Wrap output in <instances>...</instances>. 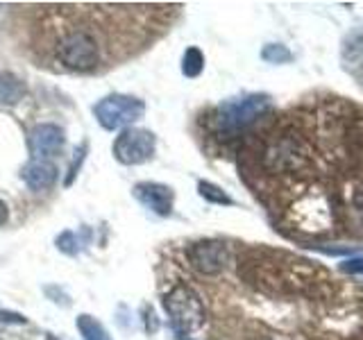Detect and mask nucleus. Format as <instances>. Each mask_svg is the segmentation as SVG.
Returning a JSON list of instances; mask_svg holds the SVG:
<instances>
[{"instance_id":"obj_1","label":"nucleus","mask_w":363,"mask_h":340,"mask_svg":"<svg viewBox=\"0 0 363 340\" xmlns=\"http://www.w3.org/2000/svg\"><path fill=\"white\" fill-rule=\"evenodd\" d=\"M266 173L277 177H306L313 164V150L306 134L295 125H279L259 152Z\"/></svg>"},{"instance_id":"obj_2","label":"nucleus","mask_w":363,"mask_h":340,"mask_svg":"<svg viewBox=\"0 0 363 340\" xmlns=\"http://www.w3.org/2000/svg\"><path fill=\"white\" fill-rule=\"evenodd\" d=\"M268 109H270V100L268 96L261 94L245 96L238 100H227L213 113V130L220 136H232L245 130L255 120H259L264 113H268Z\"/></svg>"},{"instance_id":"obj_3","label":"nucleus","mask_w":363,"mask_h":340,"mask_svg":"<svg viewBox=\"0 0 363 340\" xmlns=\"http://www.w3.org/2000/svg\"><path fill=\"white\" fill-rule=\"evenodd\" d=\"M164 309L179 336L196 332L204 322V304L200 295L191 286H186V283H177L173 290L166 293Z\"/></svg>"},{"instance_id":"obj_4","label":"nucleus","mask_w":363,"mask_h":340,"mask_svg":"<svg viewBox=\"0 0 363 340\" xmlns=\"http://www.w3.org/2000/svg\"><path fill=\"white\" fill-rule=\"evenodd\" d=\"M57 60L77 73L94 71L100 64V43L86 30H71L57 45Z\"/></svg>"},{"instance_id":"obj_5","label":"nucleus","mask_w":363,"mask_h":340,"mask_svg":"<svg viewBox=\"0 0 363 340\" xmlns=\"http://www.w3.org/2000/svg\"><path fill=\"white\" fill-rule=\"evenodd\" d=\"M145 113L143 100L134 96H107L94 105V116L100 128L121 130L125 125H132Z\"/></svg>"},{"instance_id":"obj_6","label":"nucleus","mask_w":363,"mask_h":340,"mask_svg":"<svg viewBox=\"0 0 363 340\" xmlns=\"http://www.w3.org/2000/svg\"><path fill=\"white\" fill-rule=\"evenodd\" d=\"M155 150H157V136L150 130H141V128L125 130L113 141V157L123 166H139L150 162Z\"/></svg>"},{"instance_id":"obj_7","label":"nucleus","mask_w":363,"mask_h":340,"mask_svg":"<svg viewBox=\"0 0 363 340\" xmlns=\"http://www.w3.org/2000/svg\"><path fill=\"white\" fill-rule=\"evenodd\" d=\"M189 261L202 275H220L230 266V247L223 241H200L189 247Z\"/></svg>"},{"instance_id":"obj_8","label":"nucleus","mask_w":363,"mask_h":340,"mask_svg":"<svg viewBox=\"0 0 363 340\" xmlns=\"http://www.w3.org/2000/svg\"><path fill=\"white\" fill-rule=\"evenodd\" d=\"M66 134L60 125L55 123H41L30 132V152L34 159H45V157H57L64 150Z\"/></svg>"},{"instance_id":"obj_9","label":"nucleus","mask_w":363,"mask_h":340,"mask_svg":"<svg viewBox=\"0 0 363 340\" xmlns=\"http://www.w3.org/2000/svg\"><path fill=\"white\" fill-rule=\"evenodd\" d=\"M134 198L139 200L145 209H150L157 215H170L175 204V191L166 184H157V181H141L134 186Z\"/></svg>"},{"instance_id":"obj_10","label":"nucleus","mask_w":363,"mask_h":340,"mask_svg":"<svg viewBox=\"0 0 363 340\" xmlns=\"http://www.w3.org/2000/svg\"><path fill=\"white\" fill-rule=\"evenodd\" d=\"M21 177L26 181V186L34 193H45L55 186L60 170L48 159H32L21 168Z\"/></svg>"},{"instance_id":"obj_11","label":"nucleus","mask_w":363,"mask_h":340,"mask_svg":"<svg viewBox=\"0 0 363 340\" xmlns=\"http://www.w3.org/2000/svg\"><path fill=\"white\" fill-rule=\"evenodd\" d=\"M338 225L350 236L363 238V184L350 191L347 200L340 202L338 209Z\"/></svg>"},{"instance_id":"obj_12","label":"nucleus","mask_w":363,"mask_h":340,"mask_svg":"<svg viewBox=\"0 0 363 340\" xmlns=\"http://www.w3.org/2000/svg\"><path fill=\"white\" fill-rule=\"evenodd\" d=\"M28 94L26 82L9 71L0 73V105H16Z\"/></svg>"},{"instance_id":"obj_13","label":"nucleus","mask_w":363,"mask_h":340,"mask_svg":"<svg viewBox=\"0 0 363 340\" xmlns=\"http://www.w3.org/2000/svg\"><path fill=\"white\" fill-rule=\"evenodd\" d=\"M77 329H79V334L84 336V340H111L109 332L96 320L94 315H79Z\"/></svg>"},{"instance_id":"obj_14","label":"nucleus","mask_w":363,"mask_h":340,"mask_svg":"<svg viewBox=\"0 0 363 340\" xmlns=\"http://www.w3.org/2000/svg\"><path fill=\"white\" fill-rule=\"evenodd\" d=\"M198 193L207 202H211V204H223V207H230V204H234V200L227 196V193L220 186L211 184V181H204V179L198 181Z\"/></svg>"},{"instance_id":"obj_15","label":"nucleus","mask_w":363,"mask_h":340,"mask_svg":"<svg viewBox=\"0 0 363 340\" xmlns=\"http://www.w3.org/2000/svg\"><path fill=\"white\" fill-rule=\"evenodd\" d=\"M204 68V55L200 48H189L182 57V73L186 77H198Z\"/></svg>"},{"instance_id":"obj_16","label":"nucleus","mask_w":363,"mask_h":340,"mask_svg":"<svg viewBox=\"0 0 363 340\" xmlns=\"http://www.w3.org/2000/svg\"><path fill=\"white\" fill-rule=\"evenodd\" d=\"M261 57H264V60L270 62V64H284V62H291L293 60L291 50L284 48L281 43H268L266 48L261 50Z\"/></svg>"},{"instance_id":"obj_17","label":"nucleus","mask_w":363,"mask_h":340,"mask_svg":"<svg viewBox=\"0 0 363 340\" xmlns=\"http://www.w3.org/2000/svg\"><path fill=\"white\" fill-rule=\"evenodd\" d=\"M55 243H57V249H60V252H64V254H68V256H75L79 252V247H82V243L77 241V236L73 232L60 234Z\"/></svg>"},{"instance_id":"obj_18","label":"nucleus","mask_w":363,"mask_h":340,"mask_svg":"<svg viewBox=\"0 0 363 340\" xmlns=\"http://www.w3.org/2000/svg\"><path fill=\"white\" fill-rule=\"evenodd\" d=\"M73 154H75V157H73L71 170H68V177H66V186H68V184H73V179H75L77 170H79V164L84 162V157H86V145H79V147H75V152H73Z\"/></svg>"},{"instance_id":"obj_19","label":"nucleus","mask_w":363,"mask_h":340,"mask_svg":"<svg viewBox=\"0 0 363 340\" xmlns=\"http://www.w3.org/2000/svg\"><path fill=\"white\" fill-rule=\"evenodd\" d=\"M313 249H318V252H323V254H352V252H357V247L354 245H311Z\"/></svg>"},{"instance_id":"obj_20","label":"nucleus","mask_w":363,"mask_h":340,"mask_svg":"<svg viewBox=\"0 0 363 340\" xmlns=\"http://www.w3.org/2000/svg\"><path fill=\"white\" fill-rule=\"evenodd\" d=\"M340 270L345 275H363V256H354V259H345L340 264Z\"/></svg>"},{"instance_id":"obj_21","label":"nucleus","mask_w":363,"mask_h":340,"mask_svg":"<svg viewBox=\"0 0 363 340\" xmlns=\"http://www.w3.org/2000/svg\"><path fill=\"white\" fill-rule=\"evenodd\" d=\"M0 320H3V322L26 324V317H23V315H18V313H7V311H0Z\"/></svg>"},{"instance_id":"obj_22","label":"nucleus","mask_w":363,"mask_h":340,"mask_svg":"<svg viewBox=\"0 0 363 340\" xmlns=\"http://www.w3.org/2000/svg\"><path fill=\"white\" fill-rule=\"evenodd\" d=\"M7 218H9V209H7V204L0 200V225H5Z\"/></svg>"},{"instance_id":"obj_23","label":"nucleus","mask_w":363,"mask_h":340,"mask_svg":"<svg viewBox=\"0 0 363 340\" xmlns=\"http://www.w3.org/2000/svg\"><path fill=\"white\" fill-rule=\"evenodd\" d=\"M182 340H189V338H182Z\"/></svg>"}]
</instances>
